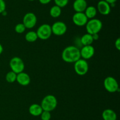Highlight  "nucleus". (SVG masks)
Here are the masks:
<instances>
[{
    "mask_svg": "<svg viewBox=\"0 0 120 120\" xmlns=\"http://www.w3.org/2000/svg\"><path fill=\"white\" fill-rule=\"evenodd\" d=\"M9 66L12 71L16 74L23 71L25 69V64L23 60L19 57L14 56L9 61Z\"/></svg>",
    "mask_w": 120,
    "mask_h": 120,
    "instance_id": "4",
    "label": "nucleus"
},
{
    "mask_svg": "<svg viewBox=\"0 0 120 120\" xmlns=\"http://www.w3.org/2000/svg\"><path fill=\"white\" fill-rule=\"evenodd\" d=\"M97 8L94 6H89L84 11V14L88 19L94 18L97 15Z\"/></svg>",
    "mask_w": 120,
    "mask_h": 120,
    "instance_id": "17",
    "label": "nucleus"
},
{
    "mask_svg": "<svg viewBox=\"0 0 120 120\" xmlns=\"http://www.w3.org/2000/svg\"><path fill=\"white\" fill-rule=\"evenodd\" d=\"M72 21L76 25L83 27L86 25L88 18L84 12H76L73 15Z\"/></svg>",
    "mask_w": 120,
    "mask_h": 120,
    "instance_id": "10",
    "label": "nucleus"
},
{
    "mask_svg": "<svg viewBox=\"0 0 120 120\" xmlns=\"http://www.w3.org/2000/svg\"><path fill=\"white\" fill-rule=\"evenodd\" d=\"M4 51V48H3V47H2V45L0 44V55H1V54L2 53V52H3Z\"/></svg>",
    "mask_w": 120,
    "mask_h": 120,
    "instance_id": "30",
    "label": "nucleus"
},
{
    "mask_svg": "<svg viewBox=\"0 0 120 120\" xmlns=\"http://www.w3.org/2000/svg\"><path fill=\"white\" fill-rule=\"evenodd\" d=\"M55 5L61 8L66 7L69 3V0H54Z\"/></svg>",
    "mask_w": 120,
    "mask_h": 120,
    "instance_id": "23",
    "label": "nucleus"
},
{
    "mask_svg": "<svg viewBox=\"0 0 120 120\" xmlns=\"http://www.w3.org/2000/svg\"><path fill=\"white\" fill-rule=\"evenodd\" d=\"M6 9V4L4 0H0V14H2Z\"/></svg>",
    "mask_w": 120,
    "mask_h": 120,
    "instance_id": "25",
    "label": "nucleus"
},
{
    "mask_svg": "<svg viewBox=\"0 0 120 120\" xmlns=\"http://www.w3.org/2000/svg\"><path fill=\"white\" fill-rule=\"evenodd\" d=\"M57 105V100L53 95H48L42 100L41 106L43 111L51 112L56 109Z\"/></svg>",
    "mask_w": 120,
    "mask_h": 120,
    "instance_id": "2",
    "label": "nucleus"
},
{
    "mask_svg": "<svg viewBox=\"0 0 120 120\" xmlns=\"http://www.w3.org/2000/svg\"><path fill=\"white\" fill-rule=\"evenodd\" d=\"M40 116L42 120H50L51 118L50 112L47 111H43Z\"/></svg>",
    "mask_w": 120,
    "mask_h": 120,
    "instance_id": "24",
    "label": "nucleus"
},
{
    "mask_svg": "<svg viewBox=\"0 0 120 120\" xmlns=\"http://www.w3.org/2000/svg\"><path fill=\"white\" fill-rule=\"evenodd\" d=\"M26 29V27H25L23 23H19L16 24L15 27V31L18 34H22L23 33Z\"/></svg>",
    "mask_w": 120,
    "mask_h": 120,
    "instance_id": "22",
    "label": "nucleus"
},
{
    "mask_svg": "<svg viewBox=\"0 0 120 120\" xmlns=\"http://www.w3.org/2000/svg\"><path fill=\"white\" fill-rule=\"evenodd\" d=\"M28 1H35V0H28Z\"/></svg>",
    "mask_w": 120,
    "mask_h": 120,
    "instance_id": "31",
    "label": "nucleus"
},
{
    "mask_svg": "<svg viewBox=\"0 0 120 120\" xmlns=\"http://www.w3.org/2000/svg\"><path fill=\"white\" fill-rule=\"evenodd\" d=\"M38 38L42 40H46L51 36L52 34L51 26L48 24H44L39 27L36 31Z\"/></svg>",
    "mask_w": 120,
    "mask_h": 120,
    "instance_id": "5",
    "label": "nucleus"
},
{
    "mask_svg": "<svg viewBox=\"0 0 120 120\" xmlns=\"http://www.w3.org/2000/svg\"><path fill=\"white\" fill-rule=\"evenodd\" d=\"M94 40L91 34L87 33L81 37L80 42L84 46L90 45L93 44Z\"/></svg>",
    "mask_w": 120,
    "mask_h": 120,
    "instance_id": "18",
    "label": "nucleus"
},
{
    "mask_svg": "<svg viewBox=\"0 0 120 120\" xmlns=\"http://www.w3.org/2000/svg\"><path fill=\"white\" fill-rule=\"evenodd\" d=\"M37 17L36 15L33 12H28L24 15L23 18V24L26 28L31 29L36 24Z\"/></svg>",
    "mask_w": 120,
    "mask_h": 120,
    "instance_id": "9",
    "label": "nucleus"
},
{
    "mask_svg": "<svg viewBox=\"0 0 120 120\" xmlns=\"http://www.w3.org/2000/svg\"><path fill=\"white\" fill-rule=\"evenodd\" d=\"M115 47L118 51L120 50V38H118L115 42Z\"/></svg>",
    "mask_w": 120,
    "mask_h": 120,
    "instance_id": "26",
    "label": "nucleus"
},
{
    "mask_svg": "<svg viewBox=\"0 0 120 120\" xmlns=\"http://www.w3.org/2000/svg\"><path fill=\"white\" fill-rule=\"evenodd\" d=\"M92 36H93V38L94 41H96L99 38V35H98V34H92Z\"/></svg>",
    "mask_w": 120,
    "mask_h": 120,
    "instance_id": "28",
    "label": "nucleus"
},
{
    "mask_svg": "<svg viewBox=\"0 0 120 120\" xmlns=\"http://www.w3.org/2000/svg\"><path fill=\"white\" fill-rule=\"evenodd\" d=\"M73 7L76 12H84L87 7V3L86 0H75Z\"/></svg>",
    "mask_w": 120,
    "mask_h": 120,
    "instance_id": "14",
    "label": "nucleus"
},
{
    "mask_svg": "<svg viewBox=\"0 0 120 120\" xmlns=\"http://www.w3.org/2000/svg\"><path fill=\"white\" fill-rule=\"evenodd\" d=\"M97 10L100 14L103 15H107L111 12V7L109 3L104 0H101L97 3Z\"/></svg>",
    "mask_w": 120,
    "mask_h": 120,
    "instance_id": "12",
    "label": "nucleus"
},
{
    "mask_svg": "<svg viewBox=\"0 0 120 120\" xmlns=\"http://www.w3.org/2000/svg\"><path fill=\"white\" fill-rule=\"evenodd\" d=\"M62 58L63 61L68 63H75L81 58L80 49L75 46L66 47L62 51Z\"/></svg>",
    "mask_w": 120,
    "mask_h": 120,
    "instance_id": "1",
    "label": "nucleus"
},
{
    "mask_svg": "<svg viewBox=\"0 0 120 120\" xmlns=\"http://www.w3.org/2000/svg\"><path fill=\"white\" fill-rule=\"evenodd\" d=\"M25 38V40H26V41L29 42H35L38 38L36 32L34 31H30L28 32L26 34Z\"/></svg>",
    "mask_w": 120,
    "mask_h": 120,
    "instance_id": "20",
    "label": "nucleus"
},
{
    "mask_svg": "<svg viewBox=\"0 0 120 120\" xmlns=\"http://www.w3.org/2000/svg\"><path fill=\"white\" fill-rule=\"evenodd\" d=\"M105 1H106L107 3H109V4H115L116 2V1L117 0H104Z\"/></svg>",
    "mask_w": 120,
    "mask_h": 120,
    "instance_id": "29",
    "label": "nucleus"
},
{
    "mask_svg": "<svg viewBox=\"0 0 120 120\" xmlns=\"http://www.w3.org/2000/svg\"><path fill=\"white\" fill-rule=\"evenodd\" d=\"M39 2L41 4L43 5H46L48 4L49 3H50L52 1V0H39Z\"/></svg>",
    "mask_w": 120,
    "mask_h": 120,
    "instance_id": "27",
    "label": "nucleus"
},
{
    "mask_svg": "<svg viewBox=\"0 0 120 120\" xmlns=\"http://www.w3.org/2000/svg\"><path fill=\"white\" fill-rule=\"evenodd\" d=\"M104 87L105 90L111 93L119 91V86L117 80L112 76H107L104 80Z\"/></svg>",
    "mask_w": 120,
    "mask_h": 120,
    "instance_id": "7",
    "label": "nucleus"
},
{
    "mask_svg": "<svg viewBox=\"0 0 120 120\" xmlns=\"http://www.w3.org/2000/svg\"><path fill=\"white\" fill-rule=\"evenodd\" d=\"M74 69L77 75L83 76L86 75L89 71V64L86 60L80 58L75 62Z\"/></svg>",
    "mask_w": 120,
    "mask_h": 120,
    "instance_id": "6",
    "label": "nucleus"
},
{
    "mask_svg": "<svg viewBox=\"0 0 120 120\" xmlns=\"http://www.w3.org/2000/svg\"><path fill=\"white\" fill-rule=\"evenodd\" d=\"M102 117L104 120H117V115L112 109H106L103 111Z\"/></svg>",
    "mask_w": 120,
    "mask_h": 120,
    "instance_id": "16",
    "label": "nucleus"
},
{
    "mask_svg": "<svg viewBox=\"0 0 120 120\" xmlns=\"http://www.w3.org/2000/svg\"><path fill=\"white\" fill-rule=\"evenodd\" d=\"M16 81L21 85L26 86L30 84V78L27 73L23 71L17 74Z\"/></svg>",
    "mask_w": 120,
    "mask_h": 120,
    "instance_id": "13",
    "label": "nucleus"
},
{
    "mask_svg": "<svg viewBox=\"0 0 120 120\" xmlns=\"http://www.w3.org/2000/svg\"><path fill=\"white\" fill-rule=\"evenodd\" d=\"M80 56L82 59L87 60L90 59L94 56L95 53V49L91 45L83 46V48L80 50Z\"/></svg>",
    "mask_w": 120,
    "mask_h": 120,
    "instance_id": "11",
    "label": "nucleus"
},
{
    "mask_svg": "<svg viewBox=\"0 0 120 120\" xmlns=\"http://www.w3.org/2000/svg\"><path fill=\"white\" fill-rule=\"evenodd\" d=\"M103 28L101 21L97 18L90 19L86 25V28L87 33L90 34H98Z\"/></svg>",
    "mask_w": 120,
    "mask_h": 120,
    "instance_id": "3",
    "label": "nucleus"
},
{
    "mask_svg": "<svg viewBox=\"0 0 120 120\" xmlns=\"http://www.w3.org/2000/svg\"><path fill=\"white\" fill-rule=\"evenodd\" d=\"M43 111L41 105L38 104H33L31 105H30L29 108V114L34 116H40Z\"/></svg>",
    "mask_w": 120,
    "mask_h": 120,
    "instance_id": "15",
    "label": "nucleus"
},
{
    "mask_svg": "<svg viewBox=\"0 0 120 120\" xmlns=\"http://www.w3.org/2000/svg\"><path fill=\"white\" fill-rule=\"evenodd\" d=\"M16 76H17V74L16 73L11 71L6 74L5 80L9 83H13L16 81Z\"/></svg>",
    "mask_w": 120,
    "mask_h": 120,
    "instance_id": "21",
    "label": "nucleus"
},
{
    "mask_svg": "<svg viewBox=\"0 0 120 120\" xmlns=\"http://www.w3.org/2000/svg\"><path fill=\"white\" fill-rule=\"evenodd\" d=\"M51 29L52 34L54 35L62 36L66 32L68 28L64 22L62 21H57L51 26Z\"/></svg>",
    "mask_w": 120,
    "mask_h": 120,
    "instance_id": "8",
    "label": "nucleus"
},
{
    "mask_svg": "<svg viewBox=\"0 0 120 120\" xmlns=\"http://www.w3.org/2000/svg\"><path fill=\"white\" fill-rule=\"evenodd\" d=\"M50 15L52 18H57L60 16L62 14V9L60 7H58L57 5H54L51 7L49 11Z\"/></svg>",
    "mask_w": 120,
    "mask_h": 120,
    "instance_id": "19",
    "label": "nucleus"
}]
</instances>
